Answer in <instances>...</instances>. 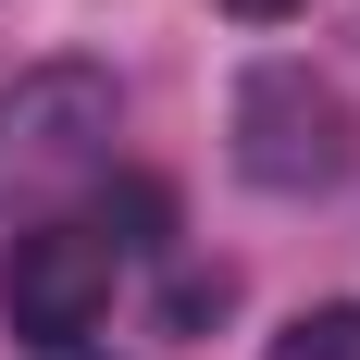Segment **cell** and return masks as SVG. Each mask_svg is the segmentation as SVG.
Wrapping results in <instances>:
<instances>
[{"label":"cell","instance_id":"1","mask_svg":"<svg viewBox=\"0 0 360 360\" xmlns=\"http://www.w3.org/2000/svg\"><path fill=\"white\" fill-rule=\"evenodd\" d=\"M112 124H124V87H112L100 63H25V75H0V212H25V199H50V186L100 174Z\"/></svg>","mask_w":360,"mask_h":360},{"label":"cell","instance_id":"2","mask_svg":"<svg viewBox=\"0 0 360 360\" xmlns=\"http://www.w3.org/2000/svg\"><path fill=\"white\" fill-rule=\"evenodd\" d=\"M348 149H360V124H348V100H335L311 63H249L236 75V174L249 186L323 199V186L348 174Z\"/></svg>","mask_w":360,"mask_h":360},{"label":"cell","instance_id":"3","mask_svg":"<svg viewBox=\"0 0 360 360\" xmlns=\"http://www.w3.org/2000/svg\"><path fill=\"white\" fill-rule=\"evenodd\" d=\"M100 311H112V249L87 224H25L13 261H0V323L50 360V348H87Z\"/></svg>","mask_w":360,"mask_h":360},{"label":"cell","instance_id":"4","mask_svg":"<svg viewBox=\"0 0 360 360\" xmlns=\"http://www.w3.org/2000/svg\"><path fill=\"white\" fill-rule=\"evenodd\" d=\"M261 360H360V298H323V311H298V323L274 335Z\"/></svg>","mask_w":360,"mask_h":360},{"label":"cell","instance_id":"5","mask_svg":"<svg viewBox=\"0 0 360 360\" xmlns=\"http://www.w3.org/2000/svg\"><path fill=\"white\" fill-rule=\"evenodd\" d=\"M224 298H236V274H174V323H212Z\"/></svg>","mask_w":360,"mask_h":360},{"label":"cell","instance_id":"6","mask_svg":"<svg viewBox=\"0 0 360 360\" xmlns=\"http://www.w3.org/2000/svg\"><path fill=\"white\" fill-rule=\"evenodd\" d=\"M236 25H286V13H311V0H224Z\"/></svg>","mask_w":360,"mask_h":360},{"label":"cell","instance_id":"7","mask_svg":"<svg viewBox=\"0 0 360 360\" xmlns=\"http://www.w3.org/2000/svg\"><path fill=\"white\" fill-rule=\"evenodd\" d=\"M50 360H75V348H50Z\"/></svg>","mask_w":360,"mask_h":360}]
</instances>
